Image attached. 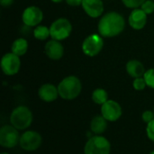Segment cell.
I'll return each instance as SVG.
<instances>
[{
    "label": "cell",
    "instance_id": "obj_1",
    "mask_svg": "<svg viewBox=\"0 0 154 154\" xmlns=\"http://www.w3.org/2000/svg\"><path fill=\"white\" fill-rule=\"evenodd\" d=\"M125 26V21L122 14L117 12H108L100 18L97 29L102 37L112 38L119 35Z\"/></svg>",
    "mask_w": 154,
    "mask_h": 154
},
{
    "label": "cell",
    "instance_id": "obj_2",
    "mask_svg": "<svg viewBox=\"0 0 154 154\" xmlns=\"http://www.w3.org/2000/svg\"><path fill=\"white\" fill-rule=\"evenodd\" d=\"M81 89V81L76 76H69L64 78L58 86L59 95L65 100L75 99L79 96Z\"/></svg>",
    "mask_w": 154,
    "mask_h": 154
},
{
    "label": "cell",
    "instance_id": "obj_3",
    "mask_svg": "<svg viewBox=\"0 0 154 154\" xmlns=\"http://www.w3.org/2000/svg\"><path fill=\"white\" fill-rule=\"evenodd\" d=\"M10 122L17 130H25L32 122V114L27 106H17L10 116Z\"/></svg>",
    "mask_w": 154,
    "mask_h": 154
},
{
    "label": "cell",
    "instance_id": "obj_4",
    "mask_svg": "<svg viewBox=\"0 0 154 154\" xmlns=\"http://www.w3.org/2000/svg\"><path fill=\"white\" fill-rule=\"evenodd\" d=\"M111 144L109 141L101 135H96L88 139L84 147V154H110Z\"/></svg>",
    "mask_w": 154,
    "mask_h": 154
},
{
    "label": "cell",
    "instance_id": "obj_5",
    "mask_svg": "<svg viewBox=\"0 0 154 154\" xmlns=\"http://www.w3.org/2000/svg\"><path fill=\"white\" fill-rule=\"evenodd\" d=\"M72 32V24L66 18H59L55 20L51 27V37L56 41H63L67 39Z\"/></svg>",
    "mask_w": 154,
    "mask_h": 154
},
{
    "label": "cell",
    "instance_id": "obj_6",
    "mask_svg": "<svg viewBox=\"0 0 154 154\" xmlns=\"http://www.w3.org/2000/svg\"><path fill=\"white\" fill-rule=\"evenodd\" d=\"M18 130L12 125H5L0 129V145L5 148H14L20 142Z\"/></svg>",
    "mask_w": 154,
    "mask_h": 154
},
{
    "label": "cell",
    "instance_id": "obj_7",
    "mask_svg": "<svg viewBox=\"0 0 154 154\" xmlns=\"http://www.w3.org/2000/svg\"><path fill=\"white\" fill-rule=\"evenodd\" d=\"M104 41L100 34H90L82 42V51L88 57L97 55L103 49Z\"/></svg>",
    "mask_w": 154,
    "mask_h": 154
},
{
    "label": "cell",
    "instance_id": "obj_8",
    "mask_svg": "<svg viewBox=\"0 0 154 154\" xmlns=\"http://www.w3.org/2000/svg\"><path fill=\"white\" fill-rule=\"evenodd\" d=\"M42 142V138L39 133L35 131H26L21 135L19 144L23 150L33 152L41 146Z\"/></svg>",
    "mask_w": 154,
    "mask_h": 154
},
{
    "label": "cell",
    "instance_id": "obj_9",
    "mask_svg": "<svg viewBox=\"0 0 154 154\" xmlns=\"http://www.w3.org/2000/svg\"><path fill=\"white\" fill-rule=\"evenodd\" d=\"M21 67V60L19 56L13 52L6 53L1 60L2 71L7 76H13L18 73Z\"/></svg>",
    "mask_w": 154,
    "mask_h": 154
},
{
    "label": "cell",
    "instance_id": "obj_10",
    "mask_svg": "<svg viewBox=\"0 0 154 154\" xmlns=\"http://www.w3.org/2000/svg\"><path fill=\"white\" fill-rule=\"evenodd\" d=\"M43 19L42 11L35 5L28 6L24 9L22 14V20L23 23L28 27L38 26V24Z\"/></svg>",
    "mask_w": 154,
    "mask_h": 154
},
{
    "label": "cell",
    "instance_id": "obj_11",
    "mask_svg": "<svg viewBox=\"0 0 154 154\" xmlns=\"http://www.w3.org/2000/svg\"><path fill=\"white\" fill-rule=\"evenodd\" d=\"M123 114V110L119 103L115 100H107L101 106V115L108 122L117 121Z\"/></svg>",
    "mask_w": 154,
    "mask_h": 154
},
{
    "label": "cell",
    "instance_id": "obj_12",
    "mask_svg": "<svg viewBox=\"0 0 154 154\" xmlns=\"http://www.w3.org/2000/svg\"><path fill=\"white\" fill-rule=\"evenodd\" d=\"M81 5L85 13L92 18L101 16L104 12V4L102 0H83Z\"/></svg>",
    "mask_w": 154,
    "mask_h": 154
},
{
    "label": "cell",
    "instance_id": "obj_13",
    "mask_svg": "<svg viewBox=\"0 0 154 154\" xmlns=\"http://www.w3.org/2000/svg\"><path fill=\"white\" fill-rule=\"evenodd\" d=\"M44 51L48 58L53 60H59L62 58L64 54V47L60 42L56 40L49 41L44 47Z\"/></svg>",
    "mask_w": 154,
    "mask_h": 154
},
{
    "label": "cell",
    "instance_id": "obj_14",
    "mask_svg": "<svg viewBox=\"0 0 154 154\" xmlns=\"http://www.w3.org/2000/svg\"><path fill=\"white\" fill-rule=\"evenodd\" d=\"M147 14H145L141 8L134 9L128 18L129 24L134 30H142L144 28L147 23Z\"/></svg>",
    "mask_w": 154,
    "mask_h": 154
},
{
    "label": "cell",
    "instance_id": "obj_15",
    "mask_svg": "<svg viewBox=\"0 0 154 154\" xmlns=\"http://www.w3.org/2000/svg\"><path fill=\"white\" fill-rule=\"evenodd\" d=\"M38 95L39 97L45 102H53L58 98V96H60L58 88L49 83L42 85L39 88Z\"/></svg>",
    "mask_w": 154,
    "mask_h": 154
},
{
    "label": "cell",
    "instance_id": "obj_16",
    "mask_svg": "<svg viewBox=\"0 0 154 154\" xmlns=\"http://www.w3.org/2000/svg\"><path fill=\"white\" fill-rule=\"evenodd\" d=\"M126 71L132 78L137 79L143 77L146 70L144 65L141 61L137 60H131L126 63Z\"/></svg>",
    "mask_w": 154,
    "mask_h": 154
},
{
    "label": "cell",
    "instance_id": "obj_17",
    "mask_svg": "<svg viewBox=\"0 0 154 154\" xmlns=\"http://www.w3.org/2000/svg\"><path fill=\"white\" fill-rule=\"evenodd\" d=\"M107 128V120L101 115L96 116L90 122V130L97 135H100L105 133Z\"/></svg>",
    "mask_w": 154,
    "mask_h": 154
},
{
    "label": "cell",
    "instance_id": "obj_18",
    "mask_svg": "<svg viewBox=\"0 0 154 154\" xmlns=\"http://www.w3.org/2000/svg\"><path fill=\"white\" fill-rule=\"evenodd\" d=\"M12 52L17 56H23L26 53L28 50V42L24 38L16 39L12 44Z\"/></svg>",
    "mask_w": 154,
    "mask_h": 154
},
{
    "label": "cell",
    "instance_id": "obj_19",
    "mask_svg": "<svg viewBox=\"0 0 154 154\" xmlns=\"http://www.w3.org/2000/svg\"><path fill=\"white\" fill-rule=\"evenodd\" d=\"M92 100L97 105H104L108 100V94L103 88H97L92 93Z\"/></svg>",
    "mask_w": 154,
    "mask_h": 154
},
{
    "label": "cell",
    "instance_id": "obj_20",
    "mask_svg": "<svg viewBox=\"0 0 154 154\" xmlns=\"http://www.w3.org/2000/svg\"><path fill=\"white\" fill-rule=\"evenodd\" d=\"M33 36L40 41H44L47 38L51 36L50 28L43 26V25H38L33 30Z\"/></svg>",
    "mask_w": 154,
    "mask_h": 154
},
{
    "label": "cell",
    "instance_id": "obj_21",
    "mask_svg": "<svg viewBox=\"0 0 154 154\" xmlns=\"http://www.w3.org/2000/svg\"><path fill=\"white\" fill-rule=\"evenodd\" d=\"M143 78L145 79L146 85L149 88L154 89V69H150L146 70L143 75Z\"/></svg>",
    "mask_w": 154,
    "mask_h": 154
},
{
    "label": "cell",
    "instance_id": "obj_22",
    "mask_svg": "<svg viewBox=\"0 0 154 154\" xmlns=\"http://www.w3.org/2000/svg\"><path fill=\"white\" fill-rule=\"evenodd\" d=\"M146 0H122L123 4L127 7L131 9H136L142 6V5Z\"/></svg>",
    "mask_w": 154,
    "mask_h": 154
},
{
    "label": "cell",
    "instance_id": "obj_23",
    "mask_svg": "<svg viewBox=\"0 0 154 154\" xmlns=\"http://www.w3.org/2000/svg\"><path fill=\"white\" fill-rule=\"evenodd\" d=\"M146 82H145V79L144 78L141 77V78H137V79H134V82H133V87L135 90H138V91H142L145 88H146Z\"/></svg>",
    "mask_w": 154,
    "mask_h": 154
},
{
    "label": "cell",
    "instance_id": "obj_24",
    "mask_svg": "<svg viewBox=\"0 0 154 154\" xmlns=\"http://www.w3.org/2000/svg\"><path fill=\"white\" fill-rule=\"evenodd\" d=\"M141 9L147 14H151L154 12V1L146 0L141 6Z\"/></svg>",
    "mask_w": 154,
    "mask_h": 154
},
{
    "label": "cell",
    "instance_id": "obj_25",
    "mask_svg": "<svg viewBox=\"0 0 154 154\" xmlns=\"http://www.w3.org/2000/svg\"><path fill=\"white\" fill-rule=\"evenodd\" d=\"M142 119L146 124L151 123L152 120H154V112H152L150 110L144 111L142 115Z\"/></svg>",
    "mask_w": 154,
    "mask_h": 154
},
{
    "label": "cell",
    "instance_id": "obj_26",
    "mask_svg": "<svg viewBox=\"0 0 154 154\" xmlns=\"http://www.w3.org/2000/svg\"><path fill=\"white\" fill-rule=\"evenodd\" d=\"M146 133H147L148 138L154 143V120H152L151 123L147 124Z\"/></svg>",
    "mask_w": 154,
    "mask_h": 154
},
{
    "label": "cell",
    "instance_id": "obj_27",
    "mask_svg": "<svg viewBox=\"0 0 154 154\" xmlns=\"http://www.w3.org/2000/svg\"><path fill=\"white\" fill-rule=\"evenodd\" d=\"M65 1L70 6H79V5H82L83 0H65Z\"/></svg>",
    "mask_w": 154,
    "mask_h": 154
},
{
    "label": "cell",
    "instance_id": "obj_28",
    "mask_svg": "<svg viewBox=\"0 0 154 154\" xmlns=\"http://www.w3.org/2000/svg\"><path fill=\"white\" fill-rule=\"evenodd\" d=\"M14 3V0H0V5L3 7H8Z\"/></svg>",
    "mask_w": 154,
    "mask_h": 154
},
{
    "label": "cell",
    "instance_id": "obj_29",
    "mask_svg": "<svg viewBox=\"0 0 154 154\" xmlns=\"http://www.w3.org/2000/svg\"><path fill=\"white\" fill-rule=\"evenodd\" d=\"M52 2H54V3H60V2H62L63 0H51Z\"/></svg>",
    "mask_w": 154,
    "mask_h": 154
},
{
    "label": "cell",
    "instance_id": "obj_30",
    "mask_svg": "<svg viewBox=\"0 0 154 154\" xmlns=\"http://www.w3.org/2000/svg\"><path fill=\"white\" fill-rule=\"evenodd\" d=\"M149 154H154V151H152V152H150V153Z\"/></svg>",
    "mask_w": 154,
    "mask_h": 154
},
{
    "label": "cell",
    "instance_id": "obj_31",
    "mask_svg": "<svg viewBox=\"0 0 154 154\" xmlns=\"http://www.w3.org/2000/svg\"><path fill=\"white\" fill-rule=\"evenodd\" d=\"M1 154H9V153H7V152H2Z\"/></svg>",
    "mask_w": 154,
    "mask_h": 154
},
{
    "label": "cell",
    "instance_id": "obj_32",
    "mask_svg": "<svg viewBox=\"0 0 154 154\" xmlns=\"http://www.w3.org/2000/svg\"><path fill=\"white\" fill-rule=\"evenodd\" d=\"M153 112H154V109H153Z\"/></svg>",
    "mask_w": 154,
    "mask_h": 154
},
{
    "label": "cell",
    "instance_id": "obj_33",
    "mask_svg": "<svg viewBox=\"0 0 154 154\" xmlns=\"http://www.w3.org/2000/svg\"><path fill=\"white\" fill-rule=\"evenodd\" d=\"M152 1H154V0H152Z\"/></svg>",
    "mask_w": 154,
    "mask_h": 154
}]
</instances>
